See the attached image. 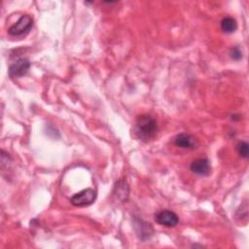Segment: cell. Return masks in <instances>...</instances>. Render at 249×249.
Instances as JSON below:
<instances>
[{
    "label": "cell",
    "instance_id": "obj_1",
    "mask_svg": "<svg viewBox=\"0 0 249 249\" xmlns=\"http://www.w3.org/2000/svg\"><path fill=\"white\" fill-rule=\"evenodd\" d=\"M158 131V124L154 117L148 114H142L137 117L135 122V133L143 141L153 138Z\"/></svg>",
    "mask_w": 249,
    "mask_h": 249
},
{
    "label": "cell",
    "instance_id": "obj_2",
    "mask_svg": "<svg viewBox=\"0 0 249 249\" xmlns=\"http://www.w3.org/2000/svg\"><path fill=\"white\" fill-rule=\"evenodd\" d=\"M33 25V18L29 15H22L18 21H16L9 29L8 32L12 36H21L26 34Z\"/></svg>",
    "mask_w": 249,
    "mask_h": 249
},
{
    "label": "cell",
    "instance_id": "obj_3",
    "mask_svg": "<svg viewBox=\"0 0 249 249\" xmlns=\"http://www.w3.org/2000/svg\"><path fill=\"white\" fill-rule=\"evenodd\" d=\"M96 198V192L93 189H85L77 194H75L71 198L70 202L79 207H84L90 205Z\"/></svg>",
    "mask_w": 249,
    "mask_h": 249
},
{
    "label": "cell",
    "instance_id": "obj_4",
    "mask_svg": "<svg viewBox=\"0 0 249 249\" xmlns=\"http://www.w3.org/2000/svg\"><path fill=\"white\" fill-rule=\"evenodd\" d=\"M155 221L159 225H161L167 228H173L178 224L179 218L175 212L168 209H164L156 213Z\"/></svg>",
    "mask_w": 249,
    "mask_h": 249
},
{
    "label": "cell",
    "instance_id": "obj_5",
    "mask_svg": "<svg viewBox=\"0 0 249 249\" xmlns=\"http://www.w3.org/2000/svg\"><path fill=\"white\" fill-rule=\"evenodd\" d=\"M30 65H31V63L27 58H24V57L19 58L16 62H14L13 64L10 65L9 76L13 79L24 76L28 72Z\"/></svg>",
    "mask_w": 249,
    "mask_h": 249
},
{
    "label": "cell",
    "instance_id": "obj_6",
    "mask_svg": "<svg viewBox=\"0 0 249 249\" xmlns=\"http://www.w3.org/2000/svg\"><path fill=\"white\" fill-rule=\"evenodd\" d=\"M112 195L116 197V199L120 200L121 202H125L128 199L129 196V187L125 179L122 178L118 180L113 188V193Z\"/></svg>",
    "mask_w": 249,
    "mask_h": 249
},
{
    "label": "cell",
    "instance_id": "obj_7",
    "mask_svg": "<svg viewBox=\"0 0 249 249\" xmlns=\"http://www.w3.org/2000/svg\"><path fill=\"white\" fill-rule=\"evenodd\" d=\"M173 142L175 146L182 149H196V147L197 146L196 138L188 133H180L176 135Z\"/></svg>",
    "mask_w": 249,
    "mask_h": 249
},
{
    "label": "cell",
    "instance_id": "obj_8",
    "mask_svg": "<svg viewBox=\"0 0 249 249\" xmlns=\"http://www.w3.org/2000/svg\"><path fill=\"white\" fill-rule=\"evenodd\" d=\"M190 168L194 173L197 175H202V176H207L211 172L210 162L207 159H197L194 160L191 163Z\"/></svg>",
    "mask_w": 249,
    "mask_h": 249
},
{
    "label": "cell",
    "instance_id": "obj_9",
    "mask_svg": "<svg viewBox=\"0 0 249 249\" xmlns=\"http://www.w3.org/2000/svg\"><path fill=\"white\" fill-rule=\"evenodd\" d=\"M134 228L138 237L142 240L148 239L153 234V228L151 224L142 221L141 219L134 220Z\"/></svg>",
    "mask_w": 249,
    "mask_h": 249
},
{
    "label": "cell",
    "instance_id": "obj_10",
    "mask_svg": "<svg viewBox=\"0 0 249 249\" xmlns=\"http://www.w3.org/2000/svg\"><path fill=\"white\" fill-rule=\"evenodd\" d=\"M220 25H221V29L225 32V33H232L236 30L237 28V23H236V20L231 18V17H225L221 22H220Z\"/></svg>",
    "mask_w": 249,
    "mask_h": 249
},
{
    "label": "cell",
    "instance_id": "obj_11",
    "mask_svg": "<svg viewBox=\"0 0 249 249\" xmlns=\"http://www.w3.org/2000/svg\"><path fill=\"white\" fill-rule=\"evenodd\" d=\"M236 150L238 155L243 158V159H247L248 155H249V145L246 141H240L237 143L236 145Z\"/></svg>",
    "mask_w": 249,
    "mask_h": 249
},
{
    "label": "cell",
    "instance_id": "obj_12",
    "mask_svg": "<svg viewBox=\"0 0 249 249\" xmlns=\"http://www.w3.org/2000/svg\"><path fill=\"white\" fill-rule=\"evenodd\" d=\"M230 56L234 60H239L242 58V51L237 47H233L230 50Z\"/></svg>",
    "mask_w": 249,
    "mask_h": 249
}]
</instances>
